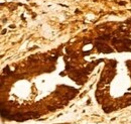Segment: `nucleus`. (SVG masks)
<instances>
[{"instance_id":"f257e3e1","label":"nucleus","mask_w":131,"mask_h":124,"mask_svg":"<svg viewBox=\"0 0 131 124\" xmlns=\"http://www.w3.org/2000/svg\"><path fill=\"white\" fill-rule=\"evenodd\" d=\"M1 116H2V117L8 116V111H7V110H4V108H2L1 109Z\"/></svg>"}]
</instances>
